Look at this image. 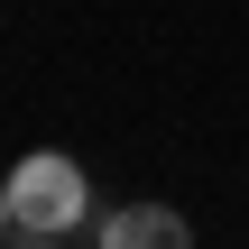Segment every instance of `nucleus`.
I'll use <instances>...</instances> for the list:
<instances>
[{
    "instance_id": "1",
    "label": "nucleus",
    "mask_w": 249,
    "mask_h": 249,
    "mask_svg": "<svg viewBox=\"0 0 249 249\" xmlns=\"http://www.w3.org/2000/svg\"><path fill=\"white\" fill-rule=\"evenodd\" d=\"M9 203H18V240H65V231L92 222V185H83V166L55 157V148H37V157L9 166Z\"/></svg>"
},
{
    "instance_id": "3",
    "label": "nucleus",
    "mask_w": 249,
    "mask_h": 249,
    "mask_svg": "<svg viewBox=\"0 0 249 249\" xmlns=\"http://www.w3.org/2000/svg\"><path fill=\"white\" fill-rule=\"evenodd\" d=\"M0 240H18V203H9V176H0Z\"/></svg>"
},
{
    "instance_id": "2",
    "label": "nucleus",
    "mask_w": 249,
    "mask_h": 249,
    "mask_svg": "<svg viewBox=\"0 0 249 249\" xmlns=\"http://www.w3.org/2000/svg\"><path fill=\"white\" fill-rule=\"evenodd\" d=\"M185 213L176 203H120L111 222H102V249H185Z\"/></svg>"
}]
</instances>
